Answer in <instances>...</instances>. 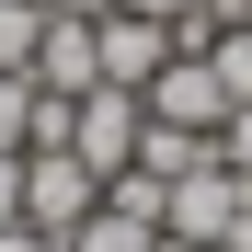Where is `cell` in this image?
I'll use <instances>...</instances> for the list:
<instances>
[{
	"mask_svg": "<svg viewBox=\"0 0 252 252\" xmlns=\"http://www.w3.org/2000/svg\"><path fill=\"white\" fill-rule=\"evenodd\" d=\"M206 69H218V92H229V103H252V23H229L218 46H206Z\"/></svg>",
	"mask_w": 252,
	"mask_h": 252,
	"instance_id": "10",
	"label": "cell"
},
{
	"mask_svg": "<svg viewBox=\"0 0 252 252\" xmlns=\"http://www.w3.org/2000/svg\"><path fill=\"white\" fill-rule=\"evenodd\" d=\"M241 218H252V184L229 172L218 149H206L195 172H172V195H160V229H172V241H195V252H206V241H229Z\"/></svg>",
	"mask_w": 252,
	"mask_h": 252,
	"instance_id": "1",
	"label": "cell"
},
{
	"mask_svg": "<svg viewBox=\"0 0 252 252\" xmlns=\"http://www.w3.org/2000/svg\"><path fill=\"white\" fill-rule=\"evenodd\" d=\"M218 160H229V172L252 184V103H229V126H218Z\"/></svg>",
	"mask_w": 252,
	"mask_h": 252,
	"instance_id": "11",
	"label": "cell"
},
{
	"mask_svg": "<svg viewBox=\"0 0 252 252\" xmlns=\"http://www.w3.org/2000/svg\"><path fill=\"white\" fill-rule=\"evenodd\" d=\"M206 149H218V138H195V126H160V115H149V138H138V172H160V184H172V172H195Z\"/></svg>",
	"mask_w": 252,
	"mask_h": 252,
	"instance_id": "8",
	"label": "cell"
},
{
	"mask_svg": "<svg viewBox=\"0 0 252 252\" xmlns=\"http://www.w3.org/2000/svg\"><path fill=\"white\" fill-rule=\"evenodd\" d=\"M34 34H46V12H34V0H0V69L34 80Z\"/></svg>",
	"mask_w": 252,
	"mask_h": 252,
	"instance_id": "9",
	"label": "cell"
},
{
	"mask_svg": "<svg viewBox=\"0 0 252 252\" xmlns=\"http://www.w3.org/2000/svg\"><path fill=\"white\" fill-rule=\"evenodd\" d=\"M0 252H69L58 229H34V218H12V229H0Z\"/></svg>",
	"mask_w": 252,
	"mask_h": 252,
	"instance_id": "13",
	"label": "cell"
},
{
	"mask_svg": "<svg viewBox=\"0 0 252 252\" xmlns=\"http://www.w3.org/2000/svg\"><path fill=\"white\" fill-rule=\"evenodd\" d=\"M149 115L160 126H195V138H218V126H229V92H218V69H206V58H160V80H149Z\"/></svg>",
	"mask_w": 252,
	"mask_h": 252,
	"instance_id": "5",
	"label": "cell"
},
{
	"mask_svg": "<svg viewBox=\"0 0 252 252\" xmlns=\"http://www.w3.org/2000/svg\"><path fill=\"white\" fill-rule=\"evenodd\" d=\"M115 12H160V23H172V12H195V0H115Z\"/></svg>",
	"mask_w": 252,
	"mask_h": 252,
	"instance_id": "14",
	"label": "cell"
},
{
	"mask_svg": "<svg viewBox=\"0 0 252 252\" xmlns=\"http://www.w3.org/2000/svg\"><path fill=\"white\" fill-rule=\"evenodd\" d=\"M23 218V149H0V229Z\"/></svg>",
	"mask_w": 252,
	"mask_h": 252,
	"instance_id": "12",
	"label": "cell"
},
{
	"mask_svg": "<svg viewBox=\"0 0 252 252\" xmlns=\"http://www.w3.org/2000/svg\"><path fill=\"white\" fill-rule=\"evenodd\" d=\"M34 12H103V0H34Z\"/></svg>",
	"mask_w": 252,
	"mask_h": 252,
	"instance_id": "15",
	"label": "cell"
},
{
	"mask_svg": "<svg viewBox=\"0 0 252 252\" xmlns=\"http://www.w3.org/2000/svg\"><path fill=\"white\" fill-rule=\"evenodd\" d=\"M92 46H103V80L149 92L160 58H172V23H160V12H115V0H103V12H92Z\"/></svg>",
	"mask_w": 252,
	"mask_h": 252,
	"instance_id": "4",
	"label": "cell"
},
{
	"mask_svg": "<svg viewBox=\"0 0 252 252\" xmlns=\"http://www.w3.org/2000/svg\"><path fill=\"white\" fill-rule=\"evenodd\" d=\"M92 206H103V172H92L80 149H23V218H34V229L69 241Z\"/></svg>",
	"mask_w": 252,
	"mask_h": 252,
	"instance_id": "3",
	"label": "cell"
},
{
	"mask_svg": "<svg viewBox=\"0 0 252 252\" xmlns=\"http://www.w3.org/2000/svg\"><path fill=\"white\" fill-rule=\"evenodd\" d=\"M34 80H46V92H92V80H103L92 12H46V34H34Z\"/></svg>",
	"mask_w": 252,
	"mask_h": 252,
	"instance_id": "6",
	"label": "cell"
},
{
	"mask_svg": "<svg viewBox=\"0 0 252 252\" xmlns=\"http://www.w3.org/2000/svg\"><path fill=\"white\" fill-rule=\"evenodd\" d=\"M69 252H160V218H126V206H92L69 229Z\"/></svg>",
	"mask_w": 252,
	"mask_h": 252,
	"instance_id": "7",
	"label": "cell"
},
{
	"mask_svg": "<svg viewBox=\"0 0 252 252\" xmlns=\"http://www.w3.org/2000/svg\"><path fill=\"white\" fill-rule=\"evenodd\" d=\"M138 138H149V92L92 80V92H80V115H69V149L92 160V172H126V160H138Z\"/></svg>",
	"mask_w": 252,
	"mask_h": 252,
	"instance_id": "2",
	"label": "cell"
}]
</instances>
